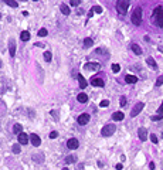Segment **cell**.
<instances>
[{
    "instance_id": "6da1fadb",
    "label": "cell",
    "mask_w": 163,
    "mask_h": 170,
    "mask_svg": "<svg viewBox=\"0 0 163 170\" xmlns=\"http://www.w3.org/2000/svg\"><path fill=\"white\" fill-rule=\"evenodd\" d=\"M153 21H155L156 26L163 27V9H162V6H158V7L153 10Z\"/></svg>"
},
{
    "instance_id": "7a4b0ae2",
    "label": "cell",
    "mask_w": 163,
    "mask_h": 170,
    "mask_svg": "<svg viewBox=\"0 0 163 170\" xmlns=\"http://www.w3.org/2000/svg\"><path fill=\"white\" fill-rule=\"evenodd\" d=\"M131 20H132V23L135 26H141L142 24V9L141 7H136V9L133 10Z\"/></svg>"
},
{
    "instance_id": "3957f363",
    "label": "cell",
    "mask_w": 163,
    "mask_h": 170,
    "mask_svg": "<svg viewBox=\"0 0 163 170\" xmlns=\"http://www.w3.org/2000/svg\"><path fill=\"white\" fill-rule=\"evenodd\" d=\"M128 7H129V1H126V0H118L116 1V10H118L119 14H125L128 11Z\"/></svg>"
},
{
    "instance_id": "277c9868",
    "label": "cell",
    "mask_w": 163,
    "mask_h": 170,
    "mask_svg": "<svg viewBox=\"0 0 163 170\" xmlns=\"http://www.w3.org/2000/svg\"><path fill=\"white\" fill-rule=\"evenodd\" d=\"M116 131V126L115 125H105V126L102 128V131H101V135L102 136H105V138H108V136L111 135H114V132Z\"/></svg>"
},
{
    "instance_id": "5b68a950",
    "label": "cell",
    "mask_w": 163,
    "mask_h": 170,
    "mask_svg": "<svg viewBox=\"0 0 163 170\" xmlns=\"http://www.w3.org/2000/svg\"><path fill=\"white\" fill-rule=\"evenodd\" d=\"M143 106H145V104H143V102H138V104L133 106L132 112H131V116H132V118H135L136 115H139V113H141V111L143 109Z\"/></svg>"
},
{
    "instance_id": "8992f818",
    "label": "cell",
    "mask_w": 163,
    "mask_h": 170,
    "mask_svg": "<svg viewBox=\"0 0 163 170\" xmlns=\"http://www.w3.org/2000/svg\"><path fill=\"white\" fill-rule=\"evenodd\" d=\"M77 122H78L81 126L87 125V123L89 122V115H88V113H81L78 118H77Z\"/></svg>"
},
{
    "instance_id": "52a82bcc",
    "label": "cell",
    "mask_w": 163,
    "mask_h": 170,
    "mask_svg": "<svg viewBox=\"0 0 163 170\" xmlns=\"http://www.w3.org/2000/svg\"><path fill=\"white\" fill-rule=\"evenodd\" d=\"M17 139H18V143L20 145H27L28 143V140H30V136L26 135L24 132H21L20 135H17Z\"/></svg>"
},
{
    "instance_id": "ba28073f",
    "label": "cell",
    "mask_w": 163,
    "mask_h": 170,
    "mask_svg": "<svg viewBox=\"0 0 163 170\" xmlns=\"http://www.w3.org/2000/svg\"><path fill=\"white\" fill-rule=\"evenodd\" d=\"M67 146H68V149H71V150H74V149H77L79 146V142L78 139H75V138H71L68 142H67Z\"/></svg>"
},
{
    "instance_id": "9c48e42d",
    "label": "cell",
    "mask_w": 163,
    "mask_h": 170,
    "mask_svg": "<svg viewBox=\"0 0 163 170\" xmlns=\"http://www.w3.org/2000/svg\"><path fill=\"white\" fill-rule=\"evenodd\" d=\"M91 85H94V87H99V88H104V87H105V82H104V79L94 77V78L91 79Z\"/></svg>"
},
{
    "instance_id": "30bf717a",
    "label": "cell",
    "mask_w": 163,
    "mask_h": 170,
    "mask_svg": "<svg viewBox=\"0 0 163 170\" xmlns=\"http://www.w3.org/2000/svg\"><path fill=\"white\" fill-rule=\"evenodd\" d=\"M30 142L33 146H40V143H41V139L38 138V135H35V133H31L30 135Z\"/></svg>"
},
{
    "instance_id": "8fae6325",
    "label": "cell",
    "mask_w": 163,
    "mask_h": 170,
    "mask_svg": "<svg viewBox=\"0 0 163 170\" xmlns=\"http://www.w3.org/2000/svg\"><path fill=\"white\" fill-rule=\"evenodd\" d=\"M138 136H139V139L142 142H145L148 139V131H146L145 128H139V131H138Z\"/></svg>"
},
{
    "instance_id": "7c38bea8",
    "label": "cell",
    "mask_w": 163,
    "mask_h": 170,
    "mask_svg": "<svg viewBox=\"0 0 163 170\" xmlns=\"http://www.w3.org/2000/svg\"><path fill=\"white\" fill-rule=\"evenodd\" d=\"M77 78H78L79 87L82 88V89H84V88H87V87H88V81H87V79H85L84 77H82V74H77Z\"/></svg>"
},
{
    "instance_id": "4fadbf2b",
    "label": "cell",
    "mask_w": 163,
    "mask_h": 170,
    "mask_svg": "<svg viewBox=\"0 0 163 170\" xmlns=\"http://www.w3.org/2000/svg\"><path fill=\"white\" fill-rule=\"evenodd\" d=\"M84 68L85 70H99L101 65H99V62H88L84 65Z\"/></svg>"
},
{
    "instance_id": "5bb4252c",
    "label": "cell",
    "mask_w": 163,
    "mask_h": 170,
    "mask_svg": "<svg viewBox=\"0 0 163 170\" xmlns=\"http://www.w3.org/2000/svg\"><path fill=\"white\" fill-rule=\"evenodd\" d=\"M160 119H163V102H162V105H160V108H159V111H158V115H155V116H152V121H160Z\"/></svg>"
},
{
    "instance_id": "9a60e30c",
    "label": "cell",
    "mask_w": 163,
    "mask_h": 170,
    "mask_svg": "<svg viewBox=\"0 0 163 170\" xmlns=\"http://www.w3.org/2000/svg\"><path fill=\"white\" fill-rule=\"evenodd\" d=\"M77 99H78V102H81V104H85V102L88 101V95L84 94V92H81V94L77 95Z\"/></svg>"
},
{
    "instance_id": "2e32d148",
    "label": "cell",
    "mask_w": 163,
    "mask_h": 170,
    "mask_svg": "<svg viewBox=\"0 0 163 170\" xmlns=\"http://www.w3.org/2000/svg\"><path fill=\"white\" fill-rule=\"evenodd\" d=\"M125 118V115H124V112H114L112 113V119H114V121H122V119Z\"/></svg>"
},
{
    "instance_id": "e0dca14e",
    "label": "cell",
    "mask_w": 163,
    "mask_h": 170,
    "mask_svg": "<svg viewBox=\"0 0 163 170\" xmlns=\"http://www.w3.org/2000/svg\"><path fill=\"white\" fill-rule=\"evenodd\" d=\"M125 81L128 84H135L138 81V77H135V75H126V77H125Z\"/></svg>"
},
{
    "instance_id": "ac0fdd59",
    "label": "cell",
    "mask_w": 163,
    "mask_h": 170,
    "mask_svg": "<svg viewBox=\"0 0 163 170\" xmlns=\"http://www.w3.org/2000/svg\"><path fill=\"white\" fill-rule=\"evenodd\" d=\"M131 48H132V51L135 52L136 55H141V54H142V48L139 47L138 44H132V45H131Z\"/></svg>"
},
{
    "instance_id": "d6986e66",
    "label": "cell",
    "mask_w": 163,
    "mask_h": 170,
    "mask_svg": "<svg viewBox=\"0 0 163 170\" xmlns=\"http://www.w3.org/2000/svg\"><path fill=\"white\" fill-rule=\"evenodd\" d=\"M10 55L14 57L16 55V44H14V40H10Z\"/></svg>"
},
{
    "instance_id": "ffe728a7",
    "label": "cell",
    "mask_w": 163,
    "mask_h": 170,
    "mask_svg": "<svg viewBox=\"0 0 163 170\" xmlns=\"http://www.w3.org/2000/svg\"><path fill=\"white\" fill-rule=\"evenodd\" d=\"M20 40L28 41V40H30V33H28V31H21V33H20Z\"/></svg>"
},
{
    "instance_id": "44dd1931",
    "label": "cell",
    "mask_w": 163,
    "mask_h": 170,
    "mask_svg": "<svg viewBox=\"0 0 163 170\" xmlns=\"http://www.w3.org/2000/svg\"><path fill=\"white\" fill-rule=\"evenodd\" d=\"M60 10H61V13L64 14V16H68V14H70V7H68V6H65V4L60 6Z\"/></svg>"
},
{
    "instance_id": "7402d4cb",
    "label": "cell",
    "mask_w": 163,
    "mask_h": 170,
    "mask_svg": "<svg viewBox=\"0 0 163 170\" xmlns=\"http://www.w3.org/2000/svg\"><path fill=\"white\" fill-rule=\"evenodd\" d=\"M146 62H148V64H149V65L152 67V68H153V70H156V68H158V65H156V62H155V60L152 58V57H148Z\"/></svg>"
},
{
    "instance_id": "603a6c76",
    "label": "cell",
    "mask_w": 163,
    "mask_h": 170,
    "mask_svg": "<svg viewBox=\"0 0 163 170\" xmlns=\"http://www.w3.org/2000/svg\"><path fill=\"white\" fill-rule=\"evenodd\" d=\"M21 125H20V123H16V125H14L13 126V132L14 133H17V135H20V133H21Z\"/></svg>"
},
{
    "instance_id": "cb8c5ba5",
    "label": "cell",
    "mask_w": 163,
    "mask_h": 170,
    "mask_svg": "<svg viewBox=\"0 0 163 170\" xmlns=\"http://www.w3.org/2000/svg\"><path fill=\"white\" fill-rule=\"evenodd\" d=\"M51 52L50 51H44V60H45V62H50L51 61Z\"/></svg>"
},
{
    "instance_id": "d4e9b609",
    "label": "cell",
    "mask_w": 163,
    "mask_h": 170,
    "mask_svg": "<svg viewBox=\"0 0 163 170\" xmlns=\"http://www.w3.org/2000/svg\"><path fill=\"white\" fill-rule=\"evenodd\" d=\"M11 150H13V153H20V143H14L13 145V148H11Z\"/></svg>"
},
{
    "instance_id": "484cf974",
    "label": "cell",
    "mask_w": 163,
    "mask_h": 170,
    "mask_svg": "<svg viewBox=\"0 0 163 170\" xmlns=\"http://www.w3.org/2000/svg\"><path fill=\"white\" fill-rule=\"evenodd\" d=\"M92 44H94L92 38H85V40H84V45H85V47H91Z\"/></svg>"
},
{
    "instance_id": "4316f807",
    "label": "cell",
    "mask_w": 163,
    "mask_h": 170,
    "mask_svg": "<svg viewBox=\"0 0 163 170\" xmlns=\"http://www.w3.org/2000/svg\"><path fill=\"white\" fill-rule=\"evenodd\" d=\"M74 162H77V157H74V156H68L65 159V163L68 165V163H74Z\"/></svg>"
},
{
    "instance_id": "83f0119b",
    "label": "cell",
    "mask_w": 163,
    "mask_h": 170,
    "mask_svg": "<svg viewBox=\"0 0 163 170\" xmlns=\"http://www.w3.org/2000/svg\"><path fill=\"white\" fill-rule=\"evenodd\" d=\"M6 3H7L9 6H11V7H17L18 6V3L17 1H14V0H6Z\"/></svg>"
},
{
    "instance_id": "f1b7e54d",
    "label": "cell",
    "mask_w": 163,
    "mask_h": 170,
    "mask_svg": "<svg viewBox=\"0 0 163 170\" xmlns=\"http://www.w3.org/2000/svg\"><path fill=\"white\" fill-rule=\"evenodd\" d=\"M45 35H47V30H45V28L38 30V37H45Z\"/></svg>"
},
{
    "instance_id": "f546056e",
    "label": "cell",
    "mask_w": 163,
    "mask_h": 170,
    "mask_svg": "<svg viewBox=\"0 0 163 170\" xmlns=\"http://www.w3.org/2000/svg\"><path fill=\"white\" fill-rule=\"evenodd\" d=\"M119 70H121L119 64H112V71H114V72H119Z\"/></svg>"
},
{
    "instance_id": "4dcf8cb0",
    "label": "cell",
    "mask_w": 163,
    "mask_h": 170,
    "mask_svg": "<svg viewBox=\"0 0 163 170\" xmlns=\"http://www.w3.org/2000/svg\"><path fill=\"white\" fill-rule=\"evenodd\" d=\"M108 105H109V101L104 99V101H101V104H99V106H101V108H105V106H108Z\"/></svg>"
},
{
    "instance_id": "1f68e13d",
    "label": "cell",
    "mask_w": 163,
    "mask_h": 170,
    "mask_svg": "<svg viewBox=\"0 0 163 170\" xmlns=\"http://www.w3.org/2000/svg\"><path fill=\"white\" fill-rule=\"evenodd\" d=\"M156 85H163V75H160V77H159L158 79H156Z\"/></svg>"
},
{
    "instance_id": "d6a6232c",
    "label": "cell",
    "mask_w": 163,
    "mask_h": 170,
    "mask_svg": "<svg viewBox=\"0 0 163 170\" xmlns=\"http://www.w3.org/2000/svg\"><path fill=\"white\" fill-rule=\"evenodd\" d=\"M92 9H94L95 13H102V7H101V6H94Z\"/></svg>"
},
{
    "instance_id": "836d02e7",
    "label": "cell",
    "mask_w": 163,
    "mask_h": 170,
    "mask_svg": "<svg viewBox=\"0 0 163 170\" xmlns=\"http://www.w3.org/2000/svg\"><path fill=\"white\" fill-rule=\"evenodd\" d=\"M70 4L71 6H78V4H81V0H71Z\"/></svg>"
},
{
    "instance_id": "e575fe53",
    "label": "cell",
    "mask_w": 163,
    "mask_h": 170,
    "mask_svg": "<svg viewBox=\"0 0 163 170\" xmlns=\"http://www.w3.org/2000/svg\"><path fill=\"white\" fill-rule=\"evenodd\" d=\"M119 104H121V106H125V104H126V98H125V96H121Z\"/></svg>"
},
{
    "instance_id": "d590c367",
    "label": "cell",
    "mask_w": 163,
    "mask_h": 170,
    "mask_svg": "<svg viewBox=\"0 0 163 170\" xmlns=\"http://www.w3.org/2000/svg\"><path fill=\"white\" fill-rule=\"evenodd\" d=\"M150 140H152V143H158V136L156 135H150Z\"/></svg>"
},
{
    "instance_id": "8d00e7d4",
    "label": "cell",
    "mask_w": 163,
    "mask_h": 170,
    "mask_svg": "<svg viewBox=\"0 0 163 170\" xmlns=\"http://www.w3.org/2000/svg\"><path fill=\"white\" fill-rule=\"evenodd\" d=\"M57 136H58V133H57V132H51V133H50V138H51V139H55Z\"/></svg>"
},
{
    "instance_id": "74e56055",
    "label": "cell",
    "mask_w": 163,
    "mask_h": 170,
    "mask_svg": "<svg viewBox=\"0 0 163 170\" xmlns=\"http://www.w3.org/2000/svg\"><path fill=\"white\" fill-rule=\"evenodd\" d=\"M92 14H94V9H91V10L88 11V18H89V17H92Z\"/></svg>"
},
{
    "instance_id": "f35d334b",
    "label": "cell",
    "mask_w": 163,
    "mask_h": 170,
    "mask_svg": "<svg viewBox=\"0 0 163 170\" xmlns=\"http://www.w3.org/2000/svg\"><path fill=\"white\" fill-rule=\"evenodd\" d=\"M149 167H150V170L155 169V163H153V162H150V163H149Z\"/></svg>"
},
{
    "instance_id": "ab89813d",
    "label": "cell",
    "mask_w": 163,
    "mask_h": 170,
    "mask_svg": "<svg viewBox=\"0 0 163 170\" xmlns=\"http://www.w3.org/2000/svg\"><path fill=\"white\" fill-rule=\"evenodd\" d=\"M122 167H124V165H121V163L116 165V170H122Z\"/></svg>"
},
{
    "instance_id": "60d3db41",
    "label": "cell",
    "mask_w": 163,
    "mask_h": 170,
    "mask_svg": "<svg viewBox=\"0 0 163 170\" xmlns=\"http://www.w3.org/2000/svg\"><path fill=\"white\" fill-rule=\"evenodd\" d=\"M51 115H53V116H55V118H58V112H54V111H51Z\"/></svg>"
},
{
    "instance_id": "b9f144b4",
    "label": "cell",
    "mask_w": 163,
    "mask_h": 170,
    "mask_svg": "<svg viewBox=\"0 0 163 170\" xmlns=\"http://www.w3.org/2000/svg\"><path fill=\"white\" fill-rule=\"evenodd\" d=\"M62 170H68V169H67V167H64V169H62Z\"/></svg>"
},
{
    "instance_id": "7bdbcfd3",
    "label": "cell",
    "mask_w": 163,
    "mask_h": 170,
    "mask_svg": "<svg viewBox=\"0 0 163 170\" xmlns=\"http://www.w3.org/2000/svg\"><path fill=\"white\" fill-rule=\"evenodd\" d=\"M0 67H1V60H0Z\"/></svg>"
},
{
    "instance_id": "ee69618b",
    "label": "cell",
    "mask_w": 163,
    "mask_h": 170,
    "mask_svg": "<svg viewBox=\"0 0 163 170\" xmlns=\"http://www.w3.org/2000/svg\"><path fill=\"white\" fill-rule=\"evenodd\" d=\"M162 138H163V132H162Z\"/></svg>"
}]
</instances>
